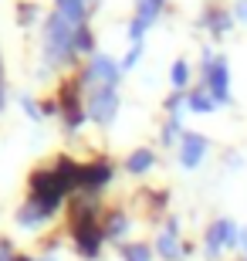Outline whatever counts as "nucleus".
I'll list each match as a JSON object with an SVG mask.
<instances>
[{"label": "nucleus", "mask_w": 247, "mask_h": 261, "mask_svg": "<svg viewBox=\"0 0 247 261\" xmlns=\"http://www.w3.org/2000/svg\"><path fill=\"white\" fill-rule=\"evenodd\" d=\"M75 58V28L65 24L58 14H48L44 20V65H68Z\"/></svg>", "instance_id": "obj_1"}, {"label": "nucleus", "mask_w": 247, "mask_h": 261, "mask_svg": "<svg viewBox=\"0 0 247 261\" xmlns=\"http://www.w3.org/2000/svg\"><path fill=\"white\" fill-rule=\"evenodd\" d=\"M119 78H122V61L108 58V55H92V61L78 75V82L92 88H119Z\"/></svg>", "instance_id": "obj_2"}, {"label": "nucleus", "mask_w": 247, "mask_h": 261, "mask_svg": "<svg viewBox=\"0 0 247 261\" xmlns=\"http://www.w3.org/2000/svg\"><path fill=\"white\" fill-rule=\"evenodd\" d=\"M119 106H122L119 88H92V95L85 102V116L95 126H112L115 116H119Z\"/></svg>", "instance_id": "obj_3"}, {"label": "nucleus", "mask_w": 247, "mask_h": 261, "mask_svg": "<svg viewBox=\"0 0 247 261\" xmlns=\"http://www.w3.org/2000/svg\"><path fill=\"white\" fill-rule=\"evenodd\" d=\"M237 234H240V227L230 221V217H220V221H213V224L207 227V241H203V251H207V258L217 261L224 248H234V244H237Z\"/></svg>", "instance_id": "obj_4"}, {"label": "nucleus", "mask_w": 247, "mask_h": 261, "mask_svg": "<svg viewBox=\"0 0 247 261\" xmlns=\"http://www.w3.org/2000/svg\"><path fill=\"white\" fill-rule=\"evenodd\" d=\"M203 78H207V92L217 106H227L230 102V68H227V58L217 55L213 65L203 68Z\"/></svg>", "instance_id": "obj_5"}, {"label": "nucleus", "mask_w": 247, "mask_h": 261, "mask_svg": "<svg viewBox=\"0 0 247 261\" xmlns=\"http://www.w3.org/2000/svg\"><path fill=\"white\" fill-rule=\"evenodd\" d=\"M162 4H166V0H135V20L129 24V41H132V44H139L146 28H152V24L159 20Z\"/></svg>", "instance_id": "obj_6"}, {"label": "nucleus", "mask_w": 247, "mask_h": 261, "mask_svg": "<svg viewBox=\"0 0 247 261\" xmlns=\"http://www.w3.org/2000/svg\"><path fill=\"white\" fill-rule=\"evenodd\" d=\"M207 136L200 133H183L180 139V166L183 170H197L200 163H203V156H207Z\"/></svg>", "instance_id": "obj_7"}, {"label": "nucleus", "mask_w": 247, "mask_h": 261, "mask_svg": "<svg viewBox=\"0 0 247 261\" xmlns=\"http://www.w3.org/2000/svg\"><path fill=\"white\" fill-rule=\"evenodd\" d=\"M156 251H159L166 261H183L186 248H183V238H180V227H176V221H170V224L159 231V238H156Z\"/></svg>", "instance_id": "obj_8"}, {"label": "nucleus", "mask_w": 247, "mask_h": 261, "mask_svg": "<svg viewBox=\"0 0 247 261\" xmlns=\"http://www.w3.org/2000/svg\"><path fill=\"white\" fill-rule=\"evenodd\" d=\"M92 4L95 0H54V14L71 28H81V24H88V7Z\"/></svg>", "instance_id": "obj_9"}, {"label": "nucleus", "mask_w": 247, "mask_h": 261, "mask_svg": "<svg viewBox=\"0 0 247 261\" xmlns=\"http://www.w3.org/2000/svg\"><path fill=\"white\" fill-rule=\"evenodd\" d=\"M75 238H78V251L85 254L88 261H95L98 258V248H102V241H105V234L98 231L95 224H78Z\"/></svg>", "instance_id": "obj_10"}, {"label": "nucleus", "mask_w": 247, "mask_h": 261, "mask_svg": "<svg viewBox=\"0 0 247 261\" xmlns=\"http://www.w3.org/2000/svg\"><path fill=\"white\" fill-rule=\"evenodd\" d=\"M112 180V163L108 160H95V163H88V166H81V187H105Z\"/></svg>", "instance_id": "obj_11"}, {"label": "nucleus", "mask_w": 247, "mask_h": 261, "mask_svg": "<svg viewBox=\"0 0 247 261\" xmlns=\"http://www.w3.org/2000/svg\"><path fill=\"white\" fill-rule=\"evenodd\" d=\"M200 24L210 31V34H227L237 20H234V14L230 10H217V7H207L203 10V17H200Z\"/></svg>", "instance_id": "obj_12"}, {"label": "nucleus", "mask_w": 247, "mask_h": 261, "mask_svg": "<svg viewBox=\"0 0 247 261\" xmlns=\"http://www.w3.org/2000/svg\"><path fill=\"white\" fill-rule=\"evenodd\" d=\"M102 234L108 238V241H119V238H125V234H129V214H125V211H108Z\"/></svg>", "instance_id": "obj_13"}, {"label": "nucleus", "mask_w": 247, "mask_h": 261, "mask_svg": "<svg viewBox=\"0 0 247 261\" xmlns=\"http://www.w3.org/2000/svg\"><path fill=\"white\" fill-rule=\"evenodd\" d=\"M152 166H156V153L152 149H135L129 160H125V170L132 176H143V173H149Z\"/></svg>", "instance_id": "obj_14"}, {"label": "nucleus", "mask_w": 247, "mask_h": 261, "mask_svg": "<svg viewBox=\"0 0 247 261\" xmlns=\"http://www.w3.org/2000/svg\"><path fill=\"white\" fill-rule=\"evenodd\" d=\"M44 221H48V214L41 211V207H34L31 200L17 211V224L20 227H38V224H44Z\"/></svg>", "instance_id": "obj_15"}, {"label": "nucleus", "mask_w": 247, "mask_h": 261, "mask_svg": "<svg viewBox=\"0 0 247 261\" xmlns=\"http://www.w3.org/2000/svg\"><path fill=\"white\" fill-rule=\"evenodd\" d=\"M186 109H190V112H213V109H217V102L210 98L207 88H197V92H190V95H186Z\"/></svg>", "instance_id": "obj_16"}, {"label": "nucleus", "mask_w": 247, "mask_h": 261, "mask_svg": "<svg viewBox=\"0 0 247 261\" xmlns=\"http://www.w3.org/2000/svg\"><path fill=\"white\" fill-rule=\"evenodd\" d=\"M92 48H95V34H92V28H88V24L75 28V55L78 51H81V55H92Z\"/></svg>", "instance_id": "obj_17"}, {"label": "nucleus", "mask_w": 247, "mask_h": 261, "mask_svg": "<svg viewBox=\"0 0 247 261\" xmlns=\"http://www.w3.org/2000/svg\"><path fill=\"white\" fill-rule=\"evenodd\" d=\"M180 139H183V122H180V116H170L166 126H162V143L173 146V143H180Z\"/></svg>", "instance_id": "obj_18"}, {"label": "nucleus", "mask_w": 247, "mask_h": 261, "mask_svg": "<svg viewBox=\"0 0 247 261\" xmlns=\"http://www.w3.org/2000/svg\"><path fill=\"white\" fill-rule=\"evenodd\" d=\"M170 82H173V88H176V92H183V88H186V82H190V65H186L183 58L176 61V65H173Z\"/></svg>", "instance_id": "obj_19"}, {"label": "nucleus", "mask_w": 247, "mask_h": 261, "mask_svg": "<svg viewBox=\"0 0 247 261\" xmlns=\"http://www.w3.org/2000/svg\"><path fill=\"white\" fill-rule=\"evenodd\" d=\"M125 261H152L149 244H125Z\"/></svg>", "instance_id": "obj_20"}, {"label": "nucleus", "mask_w": 247, "mask_h": 261, "mask_svg": "<svg viewBox=\"0 0 247 261\" xmlns=\"http://www.w3.org/2000/svg\"><path fill=\"white\" fill-rule=\"evenodd\" d=\"M20 109H24V112H28V116L34 119V122H41V119H44V109H41L31 95H20Z\"/></svg>", "instance_id": "obj_21"}, {"label": "nucleus", "mask_w": 247, "mask_h": 261, "mask_svg": "<svg viewBox=\"0 0 247 261\" xmlns=\"http://www.w3.org/2000/svg\"><path fill=\"white\" fill-rule=\"evenodd\" d=\"M139 58H143V41L129 48V55L122 58V71H129V68H135V61H139Z\"/></svg>", "instance_id": "obj_22"}, {"label": "nucleus", "mask_w": 247, "mask_h": 261, "mask_svg": "<svg viewBox=\"0 0 247 261\" xmlns=\"http://www.w3.org/2000/svg\"><path fill=\"white\" fill-rule=\"evenodd\" d=\"M230 14H234V20L247 24V0H234V7H230Z\"/></svg>", "instance_id": "obj_23"}, {"label": "nucleus", "mask_w": 247, "mask_h": 261, "mask_svg": "<svg viewBox=\"0 0 247 261\" xmlns=\"http://www.w3.org/2000/svg\"><path fill=\"white\" fill-rule=\"evenodd\" d=\"M0 261H17V254L10 251V244H7V241H0Z\"/></svg>", "instance_id": "obj_24"}, {"label": "nucleus", "mask_w": 247, "mask_h": 261, "mask_svg": "<svg viewBox=\"0 0 247 261\" xmlns=\"http://www.w3.org/2000/svg\"><path fill=\"white\" fill-rule=\"evenodd\" d=\"M237 244H240V251H244V258H247V227H240V234H237Z\"/></svg>", "instance_id": "obj_25"}, {"label": "nucleus", "mask_w": 247, "mask_h": 261, "mask_svg": "<svg viewBox=\"0 0 247 261\" xmlns=\"http://www.w3.org/2000/svg\"><path fill=\"white\" fill-rule=\"evenodd\" d=\"M7 106V98H4V82H0V109Z\"/></svg>", "instance_id": "obj_26"}]
</instances>
